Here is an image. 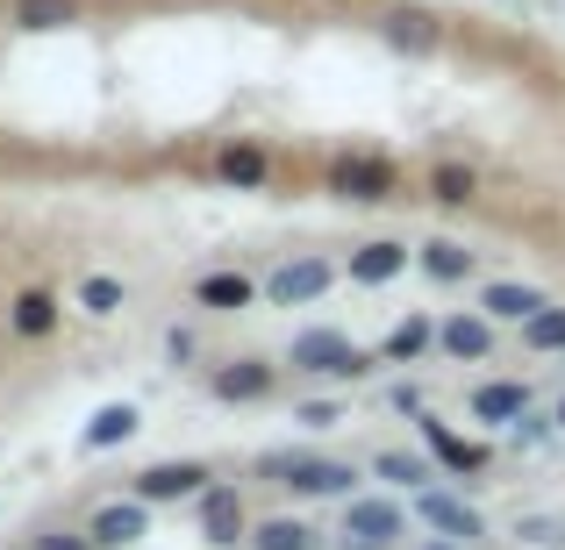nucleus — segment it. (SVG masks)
I'll return each mask as SVG.
<instances>
[{
	"mask_svg": "<svg viewBox=\"0 0 565 550\" xmlns=\"http://www.w3.org/2000/svg\"><path fill=\"white\" fill-rule=\"evenodd\" d=\"M294 365H301V371H322V379H365V371H373V358H365L351 336H337V330L294 336Z\"/></svg>",
	"mask_w": 565,
	"mask_h": 550,
	"instance_id": "obj_1",
	"label": "nucleus"
},
{
	"mask_svg": "<svg viewBox=\"0 0 565 550\" xmlns=\"http://www.w3.org/2000/svg\"><path fill=\"white\" fill-rule=\"evenodd\" d=\"M265 472L294 494H351V465H330V457H265Z\"/></svg>",
	"mask_w": 565,
	"mask_h": 550,
	"instance_id": "obj_2",
	"label": "nucleus"
},
{
	"mask_svg": "<svg viewBox=\"0 0 565 550\" xmlns=\"http://www.w3.org/2000/svg\"><path fill=\"white\" fill-rule=\"evenodd\" d=\"M394 537H401V508H394V500H351V508H344V543L380 550Z\"/></svg>",
	"mask_w": 565,
	"mask_h": 550,
	"instance_id": "obj_3",
	"label": "nucleus"
},
{
	"mask_svg": "<svg viewBox=\"0 0 565 550\" xmlns=\"http://www.w3.org/2000/svg\"><path fill=\"white\" fill-rule=\"evenodd\" d=\"M330 279H337V272H330L322 258H294V265H279V272L265 279V293H273L279 308H301V301H316V293L330 287Z\"/></svg>",
	"mask_w": 565,
	"mask_h": 550,
	"instance_id": "obj_4",
	"label": "nucleus"
},
{
	"mask_svg": "<svg viewBox=\"0 0 565 550\" xmlns=\"http://www.w3.org/2000/svg\"><path fill=\"white\" fill-rule=\"evenodd\" d=\"M337 193H344V201H386V193H394V172H386L380 158H344V165H337Z\"/></svg>",
	"mask_w": 565,
	"mask_h": 550,
	"instance_id": "obj_5",
	"label": "nucleus"
},
{
	"mask_svg": "<svg viewBox=\"0 0 565 550\" xmlns=\"http://www.w3.org/2000/svg\"><path fill=\"white\" fill-rule=\"evenodd\" d=\"M201 537L207 543H236V537H244V500L222 494V486H215V494H201Z\"/></svg>",
	"mask_w": 565,
	"mask_h": 550,
	"instance_id": "obj_6",
	"label": "nucleus"
},
{
	"mask_svg": "<svg viewBox=\"0 0 565 550\" xmlns=\"http://www.w3.org/2000/svg\"><path fill=\"white\" fill-rule=\"evenodd\" d=\"M143 508H151V500H115V508H100L94 515V543H108V550L137 543L143 537Z\"/></svg>",
	"mask_w": 565,
	"mask_h": 550,
	"instance_id": "obj_7",
	"label": "nucleus"
},
{
	"mask_svg": "<svg viewBox=\"0 0 565 550\" xmlns=\"http://www.w3.org/2000/svg\"><path fill=\"white\" fill-rule=\"evenodd\" d=\"M201 479H207L201 465H151V472L137 479V500H180V494H201Z\"/></svg>",
	"mask_w": 565,
	"mask_h": 550,
	"instance_id": "obj_8",
	"label": "nucleus"
},
{
	"mask_svg": "<svg viewBox=\"0 0 565 550\" xmlns=\"http://www.w3.org/2000/svg\"><path fill=\"white\" fill-rule=\"evenodd\" d=\"M415 508H423V522H437L444 537H458V543H472V537H480V515H472L466 500H451V494H423Z\"/></svg>",
	"mask_w": 565,
	"mask_h": 550,
	"instance_id": "obj_9",
	"label": "nucleus"
},
{
	"mask_svg": "<svg viewBox=\"0 0 565 550\" xmlns=\"http://www.w3.org/2000/svg\"><path fill=\"white\" fill-rule=\"evenodd\" d=\"M472 414H480V422H523V414H530V393L515 379H494V386H480V393H472Z\"/></svg>",
	"mask_w": 565,
	"mask_h": 550,
	"instance_id": "obj_10",
	"label": "nucleus"
},
{
	"mask_svg": "<svg viewBox=\"0 0 565 550\" xmlns=\"http://www.w3.org/2000/svg\"><path fill=\"white\" fill-rule=\"evenodd\" d=\"M193 301H201V308H222V315H236V308H250V279H244V272H207L201 287H193Z\"/></svg>",
	"mask_w": 565,
	"mask_h": 550,
	"instance_id": "obj_11",
	"label": "nucleus"
},
{
	"mask_svg": "<svg viewBox=\"0 0 565 550\" xmlns=\"http://www.w3.org/2000/svg\"><path fill=\"white\" fill-rule=\"evenodd\" d=\"M480 308H487V315H501V322H530V315H544V293L537 287H487Z\"/></svg>",
	"mask_w": 565,
	"mask_h": 550,
	"instance_id": "obj_12",
	"label": "nucleus"
},
{
	"mask_svg": "<svg viewBox=\"0 0 565 550\" xmlns=\"http://www.w3.org/2000/svg\"><path fill=\"white\" fill-rule=\"evenodd\" d=\"M265 386H273V365H222L215 371V393L222 400H258Z\"/></svg>",
	"mask_w": 565,
	"mask_h": 550,
	"instance_id": "obj_13",
	"label": "nucleus"
},
{
	"mask_svg": "<svg viewBox=\"0 0 565 550\" xmlns=\"http://www.w3.org/2000/svg\"><path fill=\"white\" fill-rule=\"evenodd\" d=\"M401 265H408V250H401V244H365L359 258H351V279H365V287H380V279H394Z\"/></svg>",
	"mask_w": 565,
	"mask_h": 550,
	"instance_id": "obj_14",
	"label": "nucleus"
},
{
	"mask_svg": "<svg viewBox=\"0 0 565 550\" xmlns=\"http://www.w3.org/2000/svg\"><path fill=\"white\" fill-rule=\"evenodd\" d=\"M129 429H137V408H129V400H115V408H100L94 422H86V451H108V443H122Z\"/></svg>",
	"mask_w": 565,
	"mask_h": 550,
	"instance_id": "obj_15",
	"label": "nucleus"
},
{
	"mask_svg": "<svg viewBox=\"0 0 565 550\" xmlns=\"http://www.w3.org/2000/svg\"><path fill=\"white\" fill-rule=\"evenodd\" d=\"M423 436L437 443V457H444L451 472H480V465H487V451H480V443H458V436H451L444 422H423Z\"/></svg>",
	"mask_w": 565,
	"mask_h": 550,
	"instance_id": "obj_16",
	"label": "nucleus"
},
{
	"mask_svg": "<svg viewBox=\"0 0 565 550\" xmlns=\"http://www.w3.org/2000/svg\"><path fill=\"white\" fill-rule=\"evenodd\" d=\"M437 344L451 351V358H487V322L458 315V322H444V330H437Z\"/></svg>",
	"mask_w": 565,
	"mask_h": 550,
	"instance_id": "obj_17",
	"label": "nucleus"
},
{
	"mask_svg": "<svg viewBox=\"0 0 565 550\" xmlns=\"http://www.w3.org/2000/svg\"><path fill=\"white\" fill-rule=\"evenodd\" d=\"M423 265H429V279H466L472 272V250L451 244V236H437V244H423Z\"/></svg>",
	"mask_w": 565,
	"mask_h": 550,
	"instance_id": "obj_18",
	"label": "nucleus"
},
{
	"mask_svg": "<svg viewBox=\"0 0 565 550\" xmlns=\"http://www.w3.org/2000/svg\"><path fill=\"white\" fill-rule=\"evenodd\" d=\"M51 322H57V301H51V293H22V301H14V330H22V336H43Z\"/></svg>",
	"mask_w": 565,
	"mask_h": 550,
	"instance_id": "obj_19",
	"label": "nucleus"
},
{
	"mask_svg": "<svg viewBox=\"0 0 565 550\" xmlns=\"http://www.w3.org/2000/svg\"><path fill=\"white\" fill-rule=\"evenodd\" d=\"M523 336H530V351H565V308H544V315H530Z\"/></svg>",
	"mask_w": 565,
	"mask_h": 550,
	"instance_id": "obj_20",
	"label": "nucleus"
},
{
	"mask_svg": "<svg viewBox=\"0 0 565 550\" xmlns=\"http://www.w3.org/2000/svg\"><path fill=\"white\" fill-rule=\"evenodd\" d=\"M222 180H236V186H258V180H265V151H250V143L222 151Z\"/></svg>",
	"mask_w": 565,
	"mask_h": 550,
	"instance_id": "obj_21",
	"label": "nucleus"
},
{
	"mask_svg": "<svg viewBox=\"0 0 565 550\" xmlns=\"http://www.w3.org/2000/svg\"><path fill=\"white\" fill-rule=\"evenodd\" d=\"M429 336H437V330H429L423 315H408L394 336H386V358H423V344H429Z\"/></svg>",
	"mask_w": 565,
	"mask_h": 550,
	"instance_id": "obj_22",
	"label": "nucleus"
},
{
	"mask_svg": "<svg viewBox=\"0 0 565 550\" xmlns=\"http://www.w3.org/2000/svg\"><path fill=\"white\" fill-rule=\"evenodd\" d=\"M316 537H308V522H265L258 529V550H308Z\"/></svg>",
	"mask_w": 565,
	"mask_h": 550,
	"instance_id": "obj_23",
	"label": "nucleus"
},
{
	"mask_svg": "<svg viewBox=\"0 0 565 550\" xmlns=\"http://www.w3.org/2000/svg\"><path fill=\"white\" fill-rule=\"evenodd\" d=\"M386 36H394V43H415V51H429V43H437V29H429V14H394V22H386Z\"/></svg>",
	"mask_w": 565,
	"mask_h": 550,
	"instance_id": "obj_24",
	"label": "nucleus"
},
{
	"mask_svg": "<svg viewBox=\"0 0 565 550\" xmlns=\"http://www.w3.org/2000/svg\"><path fill=\"white\" fill-rule=\"evenodd\" d=\"M79 308H86V315H115V308H122V287H115V279H86Z\"/></svg>",
	"mask_w": 565,
	"mask_h": 550,
	"instance_id": "obj_25",
	"label": "nucleus"
},
{
	"mask_svg": "<svg viewBox=\"0 0 565 550\" xmlns=\"http://www.w3.org/2000/svg\"><path fill=\"white\" fill-rule=\"evenodd\" d=\"M14 14H22L29 29H57V22H72V0H22Z\"/></svg>",
	"mask_w": 565,
	"mask_h": 550,
	"instance_id": "obj_26",
	"label": "nucleus"
},
{
	"mask_svg": "<svg viewBox=\"0 0 565 550\" xmlns=\"http://www.w3.org/2000/svg\"><path fill=\"white\" fill-rule=\"evenodd\" d=\"M437 201H451V207H458V201H472V172L444 165V172H437Z\"/></svg>",
	"mask_w": 565,
	"mask_h": 550,
	"instance_id": "obj_27",
	"label": "nucleus"
},
{
	"mask_svg": "<svg viewBox=\"0 0 565 550\" xmlns=\"http://www.w3.org/2000/svg\"><path fill=\"white\" fill-rule=\"evenodd\" d=\"M380 472H386V479H401V486H415V479H429V472H423V465H415V457H401V451H386V457H380Z\"/></svg>",
	"mask_w": 565,
	"mask_h": 550,
	"instance_id": "obj_28",
	"label": "nucleus"
},
{
	"mask_svg": "<svg viewBox=\"0 0 565 550\" xmlns=\"http://www.w3.org/2000/svg\"><path fill=\"white\" fill-rule=\"evenodd\" d=\"M36 550H86V543H79V537H43Z\"/></svg>",
	"mask_w": 565,
	"mask_h": 550,
	"instance_id": "obj_29",
	"label": "nucleus"
},
{
	"mask_svg": "<svg viewBox=\"0 0 565 550\" xmlns=\"http://www.w3.org/2000/svg\"><path fill=\"white\" fill-rule=\"evenodd\" d=\"M558 422H565V408H558Z\"/></svg>",
	"mask_w": 565,
	"mask_h": 550,
	"instance_id": "obj_30",
	"label": "nucleus"
}]
</instances>
